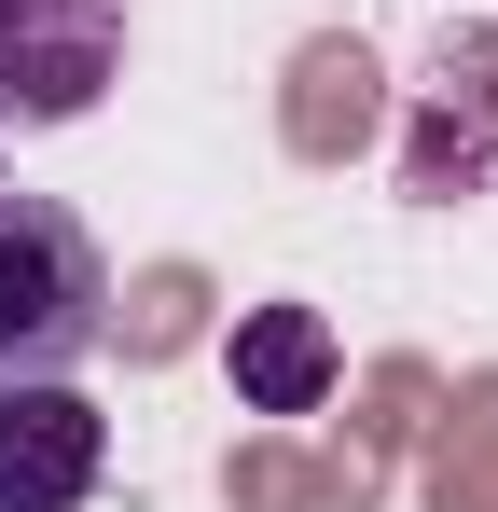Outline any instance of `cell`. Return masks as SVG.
<instances>
[{
	"instance_id": "3",
	"label": "cell",
	"mask_w": 498,
	"mask_h": 512,
	"mask_svg": "<svg viewBox=\"0 0 498 512\" xmlns=\"http://www.w3.org/2000/svg\"><path fill=\"white\" fill-rule=\"evenodd\" d=\"M111 471V416L70 374H0V512H83Z\"/></svg>"
},
{
	"instance_id": "1",
	"label": "cell",
	"mask_w": 498,
	"mask_h": 512,
	"mask_svg": "<svg viewBox=\"0 0 498 512\" xmlns=\"http://www.w3.org/2000/svg\"><path fill=\"white\" fill-rule=\"evenodd\" d=\"M111 346V250L56 194H0V374H83Z\"/></svg>"
},
{
	"instance_id": "4",
	"label": "cell",
	"mask_w": 498,
	"mask_h": 512,
	"mask_svg": "<svg viewBox=\"0 0 498 512\" xmlns=\"http://www.w3.org/2000/svg\"><path fill=\"white\" fill-rule=\"evenodd\" d=\"M222 374H236L249 416H319L332 402V319L319 305H249L236 346H222Z\"/></svg>"
},
{
	"instance_id": "2",
	"label": "cell",
	"mask_w": 498,
	"mask_h": 512,
	"mask_svg": "<svg viewBox=\"0 0 498 512\" xmlns=\"http://www.w3.org/2000/svg\"><path fill=\"white\" fill-rule=\"evenodd\" d=\"M125 70V0H0V125H83Z\"/></svg>"
}]
</instances>
